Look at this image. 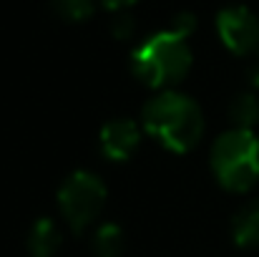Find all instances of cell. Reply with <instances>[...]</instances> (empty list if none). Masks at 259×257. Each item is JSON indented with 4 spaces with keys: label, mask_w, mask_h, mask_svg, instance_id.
<instances>
[{
    "label": "cell",
    "mask_w": 259,
    "mask_h": 257,
    "mask_svg": "<svg viewBox=\"0 0 259 257\" xmlns=\"http://www.w3.org/2000/svg\"><path fill=\"white\" fill-rule=\"evenodd\" d=\"M169 30L179 33V35H184V38H189V35L196 30V18H194V13H179V15L171 20Z\"/></svg>",
    "instance_id": "obj_12"
},
{
    "label": "cell",
    "mask_w": 259,
    "mask_h": 257,
    "mask_svg": "<svg viewBox=\"0 0 259 257\" xmlns=\"http://www.w3.org/2000/svg\"><path fill=\"white\" fill-rule=\"evenodd\" d=\"M229 119L234 124V129H247L252 131V126L259 121V101L252 93H239L234 96V101L229 103Z\"/></svg>",
    "instance_id": "obj_10"
},
{
    "label": "cell",
    "mask_w": 259,
    "mask_h": 257,
    "mask_svg": "<svg viewBox=\"0 0 259 257\" xmlns=\"http://www.w3.org/2000/svg\"><path fill=\"white\" fill-rule=\"evenodd\" d=\"M103 8H108V10H123V8H128V5H134L136 0H98Z\"/></svg>",
    "instance_id": "obj_14"
},
{
    "label": "cell",
    "mask_w": 259,
    "mask_h": 257,
    "mask_svg": "<svg viewBox=\"0 0 259 257\" xmlns=\"http://www.w3.org/2000/svg\"><path fill=\"white\" fill-rule=\"evenodd\" d=\"M123 230L118 225H101L93 235V255L96 257H121L123 255Z\"/></svg>",
    "instance_id": "obj_9"
},
{
    "label": "cell",
    "mask_w": 259,
    "mask_h": 257,
    "mask_svg": "<svg viewBox=\"0 0 259 257\" xmlns=\"http://www.w3.org/2000/svg\"><path fill=\"white\" fill-rule=\"evenodd\" d=\"M217 33L234 56H249L259 48V18L247 5L222 8L217 15Z\"/></svg>",
    "instance_id": "obj_5"
},
{
    "label": "cell",
    "mask_w": 259,
    "mask_h": 257,
    "mask_svg": "<svg viewBox=\"0 0 259 257\" xmlns=\"http://www.w3.org/2000/svg\"><path fill=\"white\" fill-rule=\"evenodd\" d=\"M232 237L239 247H259V199L244 204L232 219Z\"/></svg>",
    "instance_id": "obj_8"
},
{
    "label": "cell",
    "mask_w": 259,
    "mask_h": 257,
    "mask_svg": "<svg viewBox=\"0 0 259 257\" xmlns=\"http://www.w3.org/2000/svg\"><path fill=\"white\" fill-rule=\"evenodd\" d=\"M211 171L229 192H247L259 179V139L254 131L232 129L211 146Z\"/></svg>",
    "instance_id": "obj_3"
},
{
    "label": "cell",
    "mask_w": 259,
    "mask_h": 257,
    "mask_svg": "<svg viewBox=\"0 0 259 257\" xmlns=\"http://www.w3.org/2000/svg\"><path fill=\"white\" fill-rule=\"evenodd\" d=\"M106 184L93 171H73L58 189V209L68 227L81 235L88 230L106 207Z\"/></svg>",
    "instance_id": "obj_4"
},
{
    "label": "cell",
    "mask_w": 259,
    "mask_h": 257,
    "mask_svg": "<svg viewBox=\"0 0 259 257\" xmlns=\"http://www.w3.org/2000/svg\"><path fill=\"white\" fill-rule=\"evenodd\" d=\"M144 129L176 154L191 152L204 134V116L194 98L179 91H161L144 106Z\"/></svg>",
    "instance_id": "obj_1"
},
{
    "label": "cell",
    "mask_w": 259,
    "mask_h": 257,
    "mask_svg": "<svg viewBox=\"0 0 259 257\" xmlns=\"http://www.w3.org/2000/svg\"><path fill=\"white\" fill-rule=\"evenodd\" d=\"M141 144V129L131 119H113L98 134L101 154L111 162H126Z\"/></svg>",
    "instance_id": "obj_6"
},
{
    "label": "cell",
    "mask_w": 259,
    "mask_h": 257,
    "mask_svg": "<svg viewBox=\"0 0 259 257\" xmlns=\"http://www.w3.org/2000/svg\"><path fill=\"white\" fill-rule=\"evenodd\" d=\"M111 33H113V38H118V41L131 38V33H134V18H131V15H126V13H121V15L113 20Z\"/></svg>",
    "instance_id": "obj_13"
},
{
    "label": "cell",
    "mask_w": 259,
    "mask_h": 257,
    "mask_svg": "<svg viewBox=\"0 0 259 257\" xmlns=\"http://www.w3.org/2000/svg\"><path fill=\"white\" fill-rule=\"evenodd\" d=\"M51 8L68 23H81L93 15V0H51Z\"/></svg>",
    "instance_id": "obj_11"
},
{
    "label": "cell",
    "mask_w": 259,
    "mask_h": 257,
    "mask_svg": "<svg viewBox=\"0 0 259 257\" xmlns=\"http://www.w3.org/2000/svg\"><path fill=\"white\" fill-rule=\"evenodd\" d=\"M191 68V48L186 46V38L161 30L146 38L131 56V71L134 76L146 84L149 88H166L176 86Z\"/></svg>",
    "instance_id": "obj_2"
},
{
    "label": "cell",
    "mask_w": 259,
    "mask_h": 257,
    "mask_svg": "<svg viewBox=\"0 0 259 257\" xmlns=\"http://www.w3.org/2000/svg\"><path fill=\"white\" fill-rule=\"evenodd\" d=\"M63 242V235H61V227L51 219V217H40L30 225L28 230V252L33 257H53L58 252Z\"/></svg>",
    "instance_id": "obj_7"
}]
</instances>
